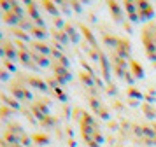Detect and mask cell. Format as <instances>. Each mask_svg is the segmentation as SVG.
<instances>
[{"instance_id": "obj_1", "label": "cell", "mask_w": 156, "mask_h": 147, "mask_svg": "<svg viewBox=\"0 0 156 147\" xmlns=\"http://www.w3.org/2000/svg\"><path fill=\"white\" fill-rule=\"evenodd\" d=\"M142 42H144L147 58L156 67V21H153V23H149L142 28Z\"/></svg>"}, {"instance_id": "obj_2", "label": "cell", "mask_w": 156, "mask_h": 147, "mask_svg": "<svg viewBox=\"0 0 156 147\" xmlns=\"http://www.w3.org/2000/svg\"><path fill=\"white\" fill-rule=\"evenodd\" d=\"M11 93H12V96H14L16 100H27V102L32 100V93H30V89L25 84H16L14 82L11 86Z\"/></svg>"}, {"instance_id": "obj_3", "label": "cell", "mask_w": 156, "mask_h": 147, "mask_svg": "<svg viewBox=\"0 0 156 147\" xmlns=\"http://www.w3.org/2000/svg\"><path fill=\"white\" fill-rule=\"evenodd\" d=\"M137 14H139V19L140 21H146L149 18H153L154 9L151 7L149 2H137Z\"/></svg>"}, {"instance_id": "obj_4", "label": "cell", "mask_w": 156, "mask_h": 147, "mask_svg": "<svg viewBox=\"0 0 156 147\" xmlns=\"http://www.w3.org/2000/svg\"><path fill=\"white\" fill-rule=\"evenodd\" d=\"M53 68H55V74H56V81L60 84H65V82L70 81V72H69V68L62 67L60 63H53Z\"/></svg>"}, {"instance_id": "obj_5", "label": "cell", "mask_w": 156, "mask_h": 147, "mask_svg": "<svg viewBox=\"0 0 156 147\" xmlns=\"http://www.w3.org/2000/svg\"><path fill=\"white\" fill-rule=\"evenodd\" d=\"M2 46H4V51H5V58H7V60H11V61L18 60V54H20V51H16L14 42H11V40H2Z\"/></svg>"}, {"instance_id": "obj_6", "label": "cell", "mask_w": 156, "mask_h": 147, "mask_svg": "<svg viewBox=\"0 0 156 147\" xmlns=\"http://www.w3.org/2000/svg\"><path fill=\"white\" fill-rule=\"evenodd\" d=\"M27 82H28L30 86H34V88H37V89L44 91V93H48V91H49V86H48V82H44L42 79H39V77H35V75H30V77H27Z\"/></svg>"}, {"instance_id": "obj_7", "label": "cell", "mask_w": 156, "mask_h": 147, "mask_svg": "<svg viewBox=\"0 0 156 147\" xmlns=\"http://www.w3.org/2000/svg\"><path fill=\"white\" fill-rule=\"evenodd\" d=\"M2 19H4V23H7V25H11V26L14 28L20 25V21H21V18L20 16H16L12 11H7V12L2 14Z\"/></svg>"}, {"instance_id": "obj_8", "label": "cell", "mask_w": 156, "mask_h": 147, "mask_svg": "<svg viewBox=\"0 0 156 147\" xmlns=\"http://www.w3.org/2000/svg\"><path fill=\"white\" fill-rule=\"evenodd\" d=\"M30 49H34L35 53H39V54H44V56H48V54H51V47L49 46H46L44 42H41V40H34L32 42V47Z\"/></svg>"}, {"instance_id": "obj_9", "label": "cell", "mask_w": 156, "mask_h": 147, "mask_svg": "<svg viewBox=\"0 0 156 147\" xmlns=\"http://www.w3.org/2000/svg\"><path fill=\"white\" fill-rule=\"evenodd\" d=\"M30 54H32V58H34V61L37 63V67H49V58L44 54H39V53H35L34 49H30Z\"/></svg>"}, {"instance_id": "obj_10", "label": "cell", "mask_w": 156, "mask_h": 147, "mask_svg": "<svg viewBox=\"0 0 156 147\" xmlns=\"http://www.w3.org/2000/svg\"><path fill=\"white\" fill-rule=\"evenodd\" d=\"M63 32L67 33V37H69V40H72V42H79V33H77V30H76V28L72 26L70 23H65Z\"/></svg>"}, {"instance_id": "obj_11", "label": "cell", "mask_w": 156, "mask_h": 147, "mask_svg": "<svg viewBox=\"0 0 156 147\" xmlns=\"http://www.w3.org/2000/svg\"><path fill=\"white\" fill-rule=\"evenodd\" d=\"M30 35H34L37 40H42L48 37V30H46V26H35L34 25V28L30 30Z\"/></svg>"}, {"instance_id": "obj_12", "label": "cell", "mask_w": 156, "mask_h": 147, "mask_svg": "<svg viewBox=\"0 0 156 147\" xmlns=\"http://www.w3.org/2000/svg\"><path fill=\"white\" fill-rule=\"evenodd\" d=\"M0 98H2V102L5 103V107H11V109H14V110H20V109H21L16 98H9L7 95H0Z\"/></svg>"}, {"instance_id": "obj_13", "label": "cell", "mask_w": 156, "mask_h": 147, "mask_svg": "<svg viewBox=\"0 0 156 147\" xmlns=\"http://www.w3.org/2000/svg\"><path fill=\"white\" fill-rule=\"evenodd\" d=\"M4 140H5V144H7V145H18V144H20V140H21V137H18V135H14V133H11V131H5Z\"/></svg>"}, {"instance_id": "obj_14", "label": "cell", "mask_w": 156, "mask_h": 147, "mask_svg": "<svg viewBox=\"0 0 156 147\" xmlns=\"http://www.w3.org/2000/svg\"><path fill=\"white\" fill-rule=\"evenodd\" d=\"M7 131L14 133V135H18V137H23V135H27V133H25V128H23L20 123H14V121L9 124V130H7Z\"/></svg>"}, {"instance_id": "obj_15", "label": "cell", "mask_w": 156, "mask_h": 147, "mask_svg": "<svg viewBox=\"0 0 156 147\" xmlns=\"http://www.w3.org/2000/svg\"><path fill=\"white\" fill-rule=\"evenodd\" d=\"M53 37H55L56 40H60L62 46H63V44H69V37H67V33H65L63 30H53Z\"/></svg>"}, {"instance_id": "obj_16", "label": "cell", "mask_w": 156, "mask_h": 147, "mask_svg": "<svg viewBox=\"0 0 156 147\" xmlns=\"http://www.w3.org/2000/svg\"><path fill=\"white\" fill-rule=\"evenodd\" d=\"M12 33H14L20 40H23V42H28L30 40V33H28V32H25V30H21V28H12Z\"/></svg>"}, {"instance_id": "obj_17", "label": "cell", "mask_w": 156, "mask_h": 147, "mask_svg": "<svg viewBox=\"0 0 156 147\" xmlns=\"http://www.w3.org/2000/svg\"><path fill=\"white\" fill-rule=\"evenodd\" d=\"M32 140H34L35 144H39V145H46V144L49 142V137H48V135H41V133H35V135L32 137Z\"/></svg>"}, {"instance_id": "obj_18", "label": "cell", "mask_w": 156, "mask_h": 147, "mask_svg": "<svg viewBox=\"0 0 156 147\" xmlns=\"http://www.w3.org/2000/svg\"><path fill=\"white\" fill-rule=\"evenodd\" d=\"M18 26L21 28V30H25V32H28V33H30V30L34 28V23L30 21V18H23V19L20 21V25H18Z\"/></svg>"}, {"instance_id": "obj_19", "label": "cell", "mask_w": 156, "mask_h": 147, "mask_svg": "<svg viewBox=\"0 0 156 147\" xmlns=\"http://www.w3.org/2000/svg\"><path fill=\"white\" fill-rule=\"evenodd\" d=\"M81 30H83V33H84V37L88 39V40H90V44H91L93 47H95V49H98V47H97V40H95V37H93V33H91V32H90V30H88L86 26H81Z\"/></svg>"}, {"instance_id": "obj_20", "label": "cell", "mask_w": 156, "mask_h": 147, "mask_svg": "<svg viewBox=\"0 0 156 147\" xmlns=\"http://www.w3.org/2000/svg\"><path fill=\"white\" fill-rule=\"evenodd\" d=\"M11 11H12V12L16 14V16H20V18H25V11H23L21 9V5H20V4H18V2H12V7H11Z\"/></svg>"}, {"instance_id": "obj_21", "label": "cell", "mask_w": 156, "mask_h": 147, "mask_svg": "<svg viewBox=\"0 0 156 147\" xmlns=\"http://www.w3.org/2000/svg\"><path fill=\"white\" fill-rule=\"evenodd\" d=\"M42 5L46 7V9H48V11H49L51 14H55V16H56V18H58V9H56V5H55L53 2H44Z\"/></svg>"}, {"instance_id": "obj_22", "label": "cell", "mask_w": 156, "mask_h": 147, "mask_svg": "<svg viewBox=\"0 0 156 147\" xmlns=\"http://www.w3.org/2000/svg\"><path fill=\"white\" fill-rule=\"evenodd\" d=\"M14 114V109H11V107H4V109H0V116L4 119H7L9 116H12Z\"/></svg>"}, {"instance_id": "obj_23", "label": "cell", "mask_w": 156, "mask_h": 147, "mask_svg": "<svg viewBox=\"0 0 156 147\" xmlns=\"http://www.w3.org/2000/svg\"><path fill=\"white\" fill-rule=\"evenodd\" d=\"M41 124L42 126H55L56 124V119H53L51 116H48V117H44L42 121H41Z\"/></svg>"}, {"instance_id": "obj_24", "label": "cell", "mask_w": 156, "mask_h": 147, "mask_svg": "<svg viewBox=\"0 0 156 147\" xmlns=\"http://www.w3.org/2000/svg\"><path fill=\"white\" fill-rule=\"evenodd\" d=\"M32 142H34V140L30 138L28 135H23L21 140H20V144H21L23 147H32Z\"/></svg>"}, {"instance_id": "obj_25", "label": "cell", "mask_w": 156, "mask_h": 147, "mask_svg": "<svg viewBox=\"0 0 156 147\" xmlns=\"http://www.w3.org/2000/svg\"><path fill=\"white\" fill-rule=\"evenodd\" d=\"M4 67H5V70H7V72H16V67H14V63L11 61V60H7V58L4 60Z\"/></svg>"}, {"instance_id": "obj_26", "label": "cell", "mask_w": 156, "mask_h": 147, "mask_svg": "<svg viewBox=\"0 0 156 147\" xmlns=\"http://www.w3.org/2000/svg\"><path fill=\"white\" fill-rule=\"evenodd\" d=\"M0 7L4 9V12H7V11H11V7H12V2H7V0H2V2H0Z\"/></svg>"}, {"instance_id": "obj_27", "label": "cell", "mask_w": 156, "mask_h": 147, "mask_svg": "<svg viewBox=\"0 0 156 147\" xmlns=\"http://www.w3.org/2000/svg\"><path fill=\"white\" fill-rule=\"evenodd\" d=\"M9 75L11 72H7L5 68H0V81H9Z\"/></svg>"}, {"instance_id": "obj_28", "label": "cell", "mask_w": 156, "mask_h": 147, "mask_svg": "<svg viewBox=\"0 0 156 147\" xmlns=\"http://www.w3.org/2000/svg\"><path fill=\"white\" fill-rule=\"evenodd\" d=\"M55 25H56V28H65V23L62 21V18H55Z\"/></svg>"}, {"instance_id": "obj_29", "label": "cell", "mask_w": 156, "mask_h": 147, "mask_svg": "<svg viewBox=\"0 0 156 147\" xmlns=\"http://www.w3.org/2000/svg\"><path fill=\"white\" fill-rule=\"evenodd\" d=\"M0 58H2V60H5V51H4V46H2V42H0Z\"/></svg>"}, {"instance_id": "obj_30", "label": "cell", "mask_w": 156, "mask_h": 147, "mask_svg": "<svg viewBox=\"0 0 156 147\" xmlns=\"http://www.w3.org/2000/svg\"><path fill=\"white\" fill-rule=\"evenodd\" d=\"M0 40H2V32H0Z\"/></svg>"}]
</instances>
